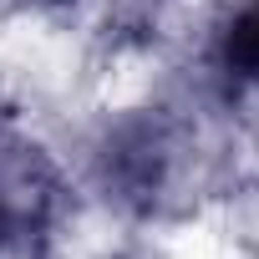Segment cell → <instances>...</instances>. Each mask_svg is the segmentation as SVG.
Returning <instances> with one entry per match:
<instances>
[{"label": "cell", "instance_id": "1", "mask_svg": "<svg viewBox=\"0 0 259 259\" xmlns=\"http://www.w3.org/2000/svg\"><path fill=\"white\" fill-rule=\"evenodd\" d=\"M178 163H183V143H178L173 127L133 122L107 148V183L122 198L153 208V203H163V193L178 188Z\"/></svg>", "mask_w": 259, "mask_h": 259}, {"label": "cell", "instance_id": "2", "mask_svg": "<svg viewBox=\"0 0 259 259\" xmlns=\"http://www.w3.org/2000/svg\"><path fill=\"white\" fill-rule=\"evenodd\" d=\"M56 203V173L36 143L0 138V249L46 224Z\"/></svg>", "mask_w": 259, "mask_h": 259}, {"label": "cell", "instance_id": "3", "mask_svg": "<svg viewBox=\"0 0 259 259\" xmlns=\"http://www.w3.org/2000/svg\"><path fill=\"white\" fill-rule=\"evenodd\" d=\"M213 56H219V66L234 81H259V0H244L224 21Z\"/></svg>", "mask_w": 259, "mask_h": 259}]
</instances>
